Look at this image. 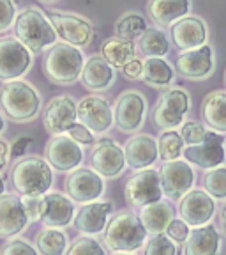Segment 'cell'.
<instances>
[{
    "label": "cell",
    "instance_id": "6da1fadb",
    "mask_svg": "<svg viewBox=\"0 0 226 255\" xmlns=\"http://www.w3.org/2000/svg\"><path fill=\"white\" fill-rule=\"evenodd\" d=\"M9 179L21 197H44L53 186V168L37 154L23 156L11 167Z\"/></svg>",
    "mask_w": 226,
    "mask_h": 255
},
{
    "label": "cell",
    "instance_id": "7a4b0ae2",
    "mask_svg": "<svg viewBox=\"0 0 226 255\" xmlns=\"http://www.w3.org/2000/svg\"><path fill=\"white\" fill-rule=\"evenodd\" d=\"M85 57L81 50L68 43H55L43 57V73L52 84L68 87L81 78Z\"/></svg>",
    "mask_w": 226,
    "mask_h": 255
},
{
    "label": "cell",
    "instance_id": "3957f363",
    "mask_svg": "<svg viewBox=\"0 0 226 255\" xmlns=\"http://www.w3.org/2000/svg\"><path fill=\"white\" fill-rule=\"evenodd\" d=\"M41 94L25 80L4 82L0 87V108L14 123L34 121L41 112Z\"/></svg>",
    "mask_w": 226,
    "mask_h": 255
},
{
    "label": "cell",
    "instance_id": "277c9868",
    "mask_svg": "<svg viewBox=\"0 0 226 255\" xmlns=\"http://www.w3.org/2000/svg\"><path fill=\"white\" fill-rule=\"evenodd\" d=\"M149 232L140 222L138 215L129 211L117 213L104 229V247L113 254H135L147 243Z\"/></svg>",
    "mask_w": 226,
    "mask_h": 255
},
{
    "label": "cell",
    "instance_id": "5b68a950",
    "mask_svg": "<svg viewBox=\"0 0 226 255\" xmlns=\"http://www.w3.org/2000/svg\"><path fill=\"white\" fill-rule=\"evenodd\" d=\"M14 37H18L32 53H41L50 50L59 36L52 21L41 9L25 7L16 14Z\"/></svg>",
    "mask_w": 226,
    "mask_h": 255
},
{
    "label": "cell",
    "instance_id": "8992f818",
    "mask_svg": "<svg viewBox=\"0 0 226 255\" xmlns=\"http://www.w3.org/2000/svg\"><path fill=\"white\" fill-rule=\"evenodd\" d=\"M191 108V96L182 87H170L159 96L157 105L151 114V121L161 131L177 129L186 123Z\"/></svg>",
    "mask_w": 226,
    "mask_h": 255
},
{
    "label": "cell",
    "instance_id": "52a82bcc",
    "mask_svg": "<svg viewBox=\"0 0 226 255\" xmlns=\"http://www.w3.org/2000/svg\"><path fill=\"white\" fill-rule=\"evenodd\" d=\"M147 110L149 103L143 92L136 89L124 91L117 98L115 110H113L117 129L127 135H133V133L136 135L147 121Z\"/></svg>",
    "mask_w": 226,
    "mask_h": 255
},
{
    "label": "cell",
    "instance_id": "ba28073f",
    "mask_svg": "<svg viewBox=\"0 0 226 255\" xmlns=\"http://www.w3.org/2000/svg\"><path fill=\"white\" fill-rule=\"evenodd\" d=\"M48 20L52 21L57 36L71 46L81 50V48H87L94 39V25L90 23L88 18L78 14V12L50 11Z\"/></svg>",
    "mask_w": 226,
    "mask_h": 255
},
{
    "label": "cell",
    "instance_id": "9c48e42d",
    "mask_svg": "<svg viewBox=\"0 0 226 255\" xmlns=\"http://www.w3.org/2000/svg\"><path fill=\"white\" fill-rule=\"evenodd\" d=\"M34 53L14 36L0 37V80L11 82L27 75L34 62Z\"/></svg>",
    "mask_w": 226,
    "mask_h": 255
},
{
    "label": "cell",
    "instance_id": "30bf717a",
    "mask_svg": "<svg viewBox=\"0 0 226 255\" xmlns=\"http://www.w3.org/2000/svg\"><path fill=\"white\" fill-rule=\"evenodd\" d=\"M124 195H126V200L129 206L138 207V209L149 206V204L159 202L163 199L159 170H154V168L138 170L135 175H131L126 181Z\"/></svg>",
    "mask_w": 226,
    "mask_h": 255
},
{
    "label": "cell",
    "instance_id": "8fae6325",
    "mask_svg": "<svg viewBox=\"0 0 226 255\" xmlns=\"http://www.w3.org/2000/svg\"><path fill=\"white\" fill-rule=\"evenodd\" d=\"M104 191H106L104 177L97 174L92 167L76 168L66 179V193L73 202H95L104 195Z\"/></svg>",
    "mask_w": 226,
    "mask_h": 255
},
{
    "label": "cell",
    "instance_id": "7c38bea8",
    "mask_svg": "<svg viewBox=\"0 0 226 255\" xmlns=\"http://www.w3.org/2000/svg\"><path fill=\"white\" fill-rule=\"evenodd\" d=\"M78 123V103L69 94L55 96L43 110V126L50 135H66Z\"/></svg>",
    "mask_w": 226,
    "mask_h": 255
},
{
    "label": "cell",
    "instance_id": "4fadbf2b",
    "mask_svg": "<svg viewBox=\"0 0 226 255\" xmlns=\"http://www.w3.org/2000/svg\"><path fill=\"white\" fill-rule=\"evenodd\" d=\"M90 165L104 179H115L122 175L127 165L124 147L108 136L95 140L90 152Z\"/></svg>",
    "mask_w": 226,
    "mask_h": 255
},
{
    "label": "cell",
    "instance_id": "5bb4252c",
    "mask_svg": "<svg viewBox=\"0 0 226 255\" xmlns=\"http://www.w3.org/2000/svg\"><path fill=\"white\" fill-rule=\"evenodd\" d=\"M163 195L170 200H180L195 186L196 174L186 159H175L163 163L159 168Z\"/></svg>",
    "mask_w": 226,
    "mask_h": 255
},
{
    "label": "cell",
    "instance_id": "9a60e30c",
    "mask_svg": "<svg viewBox=\"0 0 226 255\" xmlns=\"http://www.w3.org/2000/svg\"><path fill=\"white\" fill-rule=\"evenodd\" d=\"M78 123L85 124L94 135H104L115 123L111 105L101 94L85 96L78 103Z\"/></svg>",
    "mask_w": 226,
    "mask_h": 255
},
{
    "label": "cell",
    "instance_id": "2e32d148",
    "mask_svg": "<svg viewBox=\"0 0 226 255\" xmlns=\"http://www.w3.org/2000/svg\"><path fill=\"white\" fill-rule=\"evenodd\" d=\"M216 200L205 190H193L180 199L179 202V218L189 225L191 229L205 227L212 223L216 216Z\"/></svg>",
    "mask_w": 226,
    "mask_h": 255
},
{
    "label": "cell",
    "instance_id": "e0dca14e",
    "mask_svg": "<svg viewBox=\"0 0 226 255\" xmlns=\"http://www.w3.org/2000/svg\"><path fill=\"white\" fill-rule=\"evenodd\" d=\"M44 156L53 170L73 172L83 161V149L69 135H55L46 143Z\"/></svg>",
    "mask_w": 226,
    "mask_h": 255
},
{
    "label": "cell",
    "instance_id": "ac0fdd59",
    "mask_svg": "<svg viewBox=\"0 0 226 255\" xmlns=\"http://www.w3.org/2000/svg\"><path fill=\"white\" fill-rule=\"evenodd\" d=\"M184 159L189 165L202 168V170H212L216 167H223L226 161L225 138L219 133L207 131V136L198 145L184 147Z\"/></svg>",
    "mask_w": 226,
    "mask_h": 255
},
{
    "label": "cell",
    "instance_id": "d6986e66",
    "mask_svg": "<svg viewBox=\"0 0 226 255\" xmlns=\"http://www.w3.org/2000/svg\"><path fill=\"white\" fill-rule=\"evenodd\" d=\"M175 69L182 78L187 80H207L214 75L216 59L214 48L207 43L200 48L180 52L175 60Z\"/></svg>",
    "mask_w": 226,
    "mask_h": 255
},
{
    "label": "cell",
    "instance_id": "ffe728a7",
    "mask_svg": "<svg viewBox=\"0 0 226 255\" xmlns=\"http://www.w3.org/2000/svg\"><path fill=\"white\" fill-rule=\"evenodd\" d=\"M171 43L179 48L180 52L200 48L209 43V25L203 18L195 14L184 16L182 20L170 27Z\"/></svg>",
    "mask_w": 226,
    "mask_h": 255
},
{
    "label": "cell",
    "instance_id": "44dd1931",
    "mask_svg": "<svg viewBox=\"0 0 226 255\" xmlns=\"http://www.w3.org/2000/svg\"><path fill=\"white\" fill-rule=\"evenodd\" d=\"M113 213L111 200H95V202L83 204L79 207L73 220V225L78 232L85 236H95L104 232L110 215Z\"/></svg>",
    "mask_w": 226,
    "mask_h": 255
},
{
    "label": "cell",
    "instance_id": "7402d4cb",
    "mask_svg": "<svg viewBox=\"0 0 226 255\" xmlns=\"http://www.w3.org/2000/svg\"><path fill=\"white\" fill-rule=\"evenodd\" d=\"M28 223L30 220L20 197L12 193L0 195V238L9 239L21 234Z\"/></svg>",
    "mask_w": 226,
    "mask_h": 255
},
{
    "label": "cell",
    "instance_id": "603a6c76",
    "mask_svg": "<svg viewBox=\"0 0 226 255\" xmlns=\"http://www.w3.org/2000/svg\"><path fill=\"white\" fill-rule=\"evenodd\" d=\"M76 209L75 202L68 195L60 191H50L43 197V206H41V222L44 227L62 229L68 227L75 220Z\"/></svg>",
    "mask_w": 226,
    "mask_h": 255
},
{
    "label": "cell",
    "instance_id": "cb8c5ba5",
    "mask_svg": "<svg viewBox=\"0 0 226 255\" xmlns=\"http://www.w3.org/2000/svg\"><path fill=\"white\" fill-rule=\"evenodd\" d=\"M124 154L127 167H131L133 170L152 168V165L159 159L157 140L149 133H136L126 142Z\"/></svg>",
    "mask_w": 226,
    "mask_h": 255
},
{
    "label": "cell",
    "instance_id": "d4e9b609",
    "mask_svg": "<svg viewBox=\"0 0 226 255\" xmlns=\"http://www.w3.org/2000/svg\"><path fill=\"white\" fill-rule=\"evenodd\" d=\"M81 84L90 92H104L115 82V69L101 55H90L81 71Z\"/></svg>",
    "mask_w": 226,
    "mask_h": 255
},
{
    "label": "cell",
    "instance_id": "484cf974",
    "mask_svg": "<svg viewBox=\"0 0 226 255\" xmlns=\"http://www.w3.org/2000/svg\"><path fill=\"white\" fill-rule=\"evenodd\" d=\"M193 7V0H149L147 14L157 27L166 28L182 20Z\"/></svg>",
    "mask_w": 226,
    "mask_h": 255
},
{
    "label": "cell",
    "instance_id": "4316f807",
    "mask_svg": "<svg viewBox=\"0 0 226 255\" xmlns=\"http://www.w3.org/2000/svg\"><path fill=\"white\" fill-rule=\"evenodd\" d=\"M223 248V239L214 225L191 229L184 243V255H219Z\"/></svg>",
    "mask_w": 226,
    "mask_h": 255
},
{
    "label": "cell",
    "instance_id": "83f0119b",
    "mask_svg": "<svg viewBox=\"0 0 226 255\" xmlns=\"http://www.w3.org/2000/svg\"><path fill=\"white\" fill-rule=\"evenodd\" d=\"M200 114L205 128L219 135H226V91L207 94L200 107Z\"/></svg>",
    "mask_w": 226,
    "mask_h": 255
},
{
    "label": "cell",
    "instance_id": "f1b7e54d",
    "mask_svg": "<svg viewBox=\"0 0 226 255\" xmlns=\"http://www.w3.org/2000/svg\"><path fill=\"white\" fill-rule=\"evenodd\" d=\"M138 218L143 227H145V231L151 236L164 234L170 222L175 218V209L166 200H159V202L142 207L138 213Z\"/></svg>",
    "mask_w": 226,
    "mask_h": 255
},
{
    "label": "cell",
    "instance_id": "f546056e",
    "mask_svg": "<svg viewBox=\"0 0 226 255\" xmlns=\"http://www.w3.org/2000/svg\"><path fill=\"white\" fill-rule=\"evenodd\" d=\"M138 48H136L135 41L122 39V37H108L103 44H101V57L110 64L113 69H122L127 62L136 59Z\"/></svg>",
    "mask_w": 226,
    "mask_h": 255
},
{
    "label": "cell",
    "instance_id": "4dcf8cb0",
    "mask_svg": "<svg viewBox=\"0 0 226 255\" xmlns=\"http://www.w3.org/2000/svg\"><path fill=\"white\" fill-rule=\"evenodd\" d=\"M142 80L152 89H170L175 80V69L164 57H147L143 60Z\"/></svg>",
    "mask_w": 226,
    "mask_h": 255
},
{
    "label": "cell",
    "instance_id": "1f68e13d",
    "mask_svg": "<svg viewBox=\"0 0 226 255\" xmlns=\"http://www.w3.org/2000/svg\"><path fill=\"white\" fill-rule=\"evenodd\" d=\"M149 21L147 18L138 11H127L124 14H120L117 18L115 25H113V30H115L117 37H122V39L135 41L149 30Z\"/></svg>",
    "mask_w": 226,
    "mask_h": 255
},
{
    "label": "cell",
    "instance_id": "d6a6232c",
    "mask_svg": "<svg viewBox=\"0 0 226 255\" xmlns=\"http://www.w3.org/2000/svg\"><path fill=\"white\" fill-rule=\"evenodd\" d=\"M36 248L39 255H66L69 238L62 229L46 227L36 234Z\"/></svg>",
    "mask_w": 226,
    "mask_h": 255
},
{
    "label": "cell",
    "instance_id": "836d02e7",
    "mask_svg": "<svg viewBox=\"0 0 226 255\" xmlns=\"http://www.w3.org/2000/svg\"><path fill=\"white\" fill-rule=\"evenodd\" d=\"M184 145L186 143H184L182 136H180V131H177V129L161 131V135L157 136L159 159H163V163L180 159L184 154Z\"/></svg>",
    "mask_w": 226,
    "mask_h": 255
},
{
    "label": "cell",
    "instance_id": "e575fe53",
    "mask_svg": "<svg viewBox=\"0 0 226 255\" xmlns=\"http://www.w3.org/2000/svg\"><path fill=\"white\" fill-rule=\"evenodd\" d=\"M140 50L145 57H166L170 53V41L161 28H149L140 37Z\"/></svg>",
    "mask_w": 226,
    "mask_h": 255
},
{
    "label": "cell",
    "instance_id": "d590c367",
    "mask_svg": "<svg viewBox=\"0 0 226 255\" xmlns=\"http://www.w3.org/2000/svg\"><path fill=\"white\" fill-rule=\"evenodd\" d=\"M205 191L214 200H226V167H216L203 175Z\"/></svg>",
    "mask_w": 226,
    "mask_h": 255
},
{
    "label": "cell",
    "instance_id": "8d00e7d4",
    "mask_svg": "<svg viewBox=\"0 0 226 255\" xmlns=\"http://www.w3.org/2000/svg\"><path fill=\"white\" fill-rule=\"evenodd\" d=\"M66 255H108V252L99 239L92 238V236H83V238L73 241Z\"/></svg>",
    "mask_w": 226,
    "mask_h": 255
},
{
    "label": "cell",
    "instance_id": "74e56055",
    "mask_svg": "<svg viewBox=\"0 0 226 255\" xmlns=\"http://www.w3.org/2000/svg\"><path fill=\"white\" fill-rule=\"evenodd\" d=\"M180 250L166 234H154L145 243L143 255H179Z\"/></svg>",
    "mask_w": 226,
    "mask_h": 255
},
{
    "label": "cell",
    "instance_id": "f35d334b",
    "mask_svg": "<svg viewBox=\"0 0 226 255\" xmlns=\"http://www.w3.org/2000/svg\"><path fill=\"white\" fill-rule=\"evenodd\" d=\"M207 131H209V129L205 128V124L196 123V121H186V123L180 126V136H182L186 147L202 143L207 136Z\"/></svg>",
    "mask_w": 226,
    "mask_h": 255
},
{
    "label": "cell",
    "instance_id": "ab89813d",
    "mask_svg": "<svg viewBox=\"0 0 226 255\" xmlns=\"http://www.w3.org/2000/svg\"><path fill=\"white\" fill-rule=\"evenodd\" d=\"M0 255H39V252H37L36 247H32L27 239L14 238L2 245Z\"/></svg>",
    "mask_w": 226,
    "mask_h": 255
},
{
    "label": "cell",
    "instance_id": "60d3db41",
    "mask_svg": "<svg viewBox=\"0 0 226 255\" xmlns=\"http://www.w3.org/2000/svg\"><path fill=\"white\" fill-rule=\"evenodd\" d=\"M189 232H191V227L184 222V220L173 218L170 222V225H168V229H166L164 234H166L171 241H175V243H186Z\"/></svg>",
    "mask_w": 226,
    "mask_h": 255
},
{
    "label": "cell",
    "instance_id": "b9f144b4",
    "mask_svg": "<svg viewBox=\"0 0 226 255\" xmlns=\"http://www.w3.org/2000/svg\"><path fill=\"white\" fill-rule=\"evenodd\" d=\"M16 14L14 0H0V32H5L14 25Z\"/></svg>",
    "mask_w": 226,
    "mask_h": 255
},
{
    "label": "cell",
    "instance_id": "7bdbcfd3",
    "mask_svg": "<svg viewBox=\"0 0 226 255\" xmlns=\"http://www.w3.org/2000/svg\"><path fill=\"white\" fill-rule=\"evenodd\" d=\"M68 135L71 136L75 142H78L79 145H92V143L95 142V135L81 123L73 124L71 129L68 131Z\"/></svg>",
    "mask_w": 226,
    "mask_h": 255
},
{
    "label": "cell",
    "instance_id": "ee69618b",
    "mask_svg": "<svg viewBox=\"0 0 226 255\" xmlns=\"http://www.w3.org/2000/svg\"><path fill=\"white\" fill-rule=\"evenodd\" d=\"M25 211L30 222H37L41 218V206H43V197H23Z\"/></svg>",
    "mask_w": 226,
    "mask_h": 255
},
{
    "label": "cell",
    "instance_id": "f6af8a7d",
    "mask_svg": "<svg viewBox=\"0 0 226 255\" xmlns=\"http://www.w3.org/2000/svg\"><path fill=\"white\" fill-rule=\"evenodd\" d=\"M122 75L126 76L127 80H138V78H142V75H143V60H140L138 57H136L135 60L127 62L126 66L122 68Z\"/></svg>",
    "mask_w": 226,
    "mask_h": 255
},
{
    "label": "cell",
    "instance_id": "bcb514c9",
    "mask_svg": "<svg viewBox=\"0 0 226 255\" xmlns=\"http://www.w3.org/2000/svg\"><path fill=\"white\" fill-rule=\"evenodd\" d=\"M30 143H32L30 136H20V138H16L11 145V156H16V158L25 156V151L28 149Z\"/></svg>",
    "mask_w": 226,
    "mask_h": 255
},
{
    "label": "cell",
    "instance_id": "7dc6e473",
    "mask_svg": "<svg viewBox=\"0 0 226 255\" xmlns=\"http://www.w3.org/2000/svg\"><path fill=\"white\" fill-rule=\"evenodd\" d=\"M11 158V145L7 140L0 138V172H4Z\"/></svg>",
    "mask_w": 226,
    "mask_h": 255
},
{
    "label": "cell",
    "instance_id": "c3c4849f",
    "mask_svg": "<svg viewBox=\"0 0 226 255\" xmlns=\"http://www.w3.org/2000/svg\"><path fill=\"white\" fill-rule=\"evenodd\" d=\"M219 227H221L223 236L226 238V204L221 207V213H219Z\"/></svg>",
    "mask_w": 226,
    "mask_h": 255
},
{
    "label": "cell",
    "instance_id": "681fc988",
    "mask_svg": "<svg viewBox=\"0 0 226 255\" xmlns=\"http://www.w3.org/2000/svg\"><path fill=\"white\" fill-rule=\"evenodd\" d=\"M4 129H5V119H4V116L0 114V133L4 131Z\"/></svg>",
    "mask_w": 226,
    "mask_h": 255
},
{
    "label": "cell",
    "instance_id": "f907efd6",
    "mask_svg": "<svg viewBox=\"0 0 226 255\" xmlns=\"http://www.w3.org/2000/svg\"><path fill=\"white\" fill-rule=\"evenodd\" d=\"M4 188H5L4 179H2V175H0V195H4Z\"/></svg>",
    "mask_w": 226,
    "mask_h": 255
},
{
    "label": "cell",
    "instance_id": "816d5d0a",
    "mask_svg": "<svg viewBox=\"0 0 226 255\" xmlns=\"http://www.w3.org/2000/svg\"><path fill=\"white\" fill-rule=\"evenodd\" d=\"M39 2H43V4H53V2H57V0H39Z\"/></svg>",
    "mask_w": 226,
    "mask_h": 255
},
{
    "label": "cell",
    "instance_id": "f5cc1de1",
    "mask_svg": "<svg viewBox=\"0 0 226 255\" xmlns=\"http://www.w3.org/2000/svg\"><path fill=\"white\" fill-rule=\"evenodd\" d=\"M223 80H225V87H226V69H225V75H223Z\"/></svg>",
    "mask_w": 226,
    "mask_h": 255
},
{
    "label": "cell",
    "instance_id": "db71d44e",
    "mask_svg": "<svg viewBox=\"0 0 226 255\" xmlns=\"http://www.w3.org/2000/svg\"><path fill=\"white\" fill-rule=\"evenodd\" d=\"M113 255H135V254H124L122 252V254H113Z\"/></svg>",
    "mask_w": 226,
    "mask_h": 255
},
{
    "label": "cell",
    "instance_id": "11a10c76",
    "mask_svg": "<svg viewBox=\"0 0 226 255\" xmlns=\"http://www.w3.org/2000/svg\"><path fill=\"white\" fill-rule=\"evenodd\" d=\"M225 143H226V140H225Z\"/></svg>",
    "mask_w": 226,
    "mask_h": 255
}]
</instances>
